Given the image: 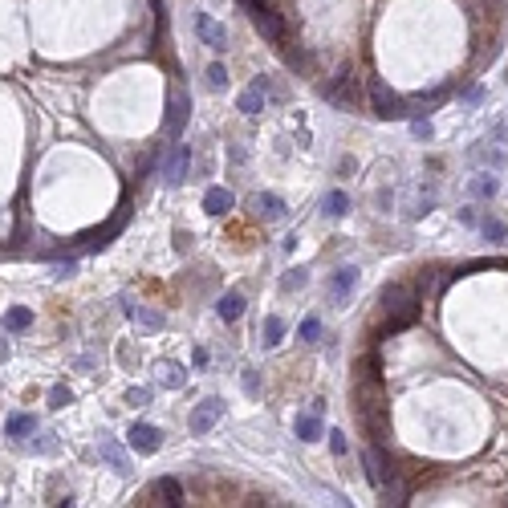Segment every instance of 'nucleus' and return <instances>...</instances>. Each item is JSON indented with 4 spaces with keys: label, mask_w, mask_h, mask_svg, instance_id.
Here are the masks:
<instances>
[{
    "label": "nucleus",
    "mask_w": 508,
    "mask_h": 508,
    "mask_svg": "<svg viewBox=\"0 0 508 508\" xmlns=\"http://www.w3.org/2000/svg\"><path fill=\"white\" fill-rule=\"evenodd\" d=\"M305 285V269H293L289 277H285V289H301Z\"/></svg>",
    "instance_id": "cd10ccee"
},
{
    "label": "nucleus",
    "mask_w": 508,
    "mask_h": 508,
    "mask_svg": "<svg viewBox=\"0 0 508 508\" xmlns=\"http://www.w3.org/2000/svg\"><path fill=\"white\" fill-rule=\"evenodd\" d=\"M419 293L411 289V285H386L382 289V309L390 313V329H403L407 322H415L419 313Z\"/></svg>",
    "instance_id": "f257e3e1"
},
{
    "label": "nucleus",
    "mask_w": 508,
    "mask_h": 508,
    "mask_svg": "<svg viewBox=\"0 0 508 508\" xmlns=\"http://www.w3.org/2000/svg\"><path fill=\"white\" fill-rule=\"evenodd\" d=\"M346 212H350V195H346V191H329V195H325V216L342 220Z\"/></svg>",
    "instance_id": "a211bd4d"
},
{
    "label": "nucleus",
    "mask_w": 508,
    "mask_h": 508,
    "mask_svg": "<svg viewBox=\"0 0 508 508\" xmlns=\"http://www.w3.org/2000/svg\"><path fill=\"white\" fill-rule=\"evenodd\" d=\"M232 203H236V199H232L228 187H208V191H203V208H208L212 216H224Z\"/></svg>",
    "instance_id": "ddd939ff"
},
{
    "label": "nucleus",
    "mask_w": 508,
    "mask_h": 508,
    "mask_svg": "<svg viewBox=\"0 0 508 508\" xmlns=\"http://www.w3.org/2000/svg\"><path fill=\"white\" fill-rule=\"evenodd\" d=\"M467 191H472L476 199H492V195L500 191V179H496V175H476V179H472V187H467Z\"/></svg>",
    "instance_id": "f3484780"
},
{
    "label": "nucleus",
    "mask_w": 508,
    "mask_h": 508,
    "mask_svg": "<svg viewBox=\"0 0 508 508\" xmlns=\"http://www.w3.org/2000/svg\"><path fill=\"white\" fill-rule=\"evenodd\" d=\"M224 411H228L224 399H203V403H195V411H191V419H187L191 435H208V431L224 419Z\"/></svg>",
    "instance_id": "7ed1b4c3"
},
{
    "label": "nucleus",
    "mask_w": 508,
    "mask_h": 508,
    "mask_svg": "<svg viewBox=\"0 0 508 508\" xmlns=\"http://www.w3.org/2000/svg\"><path fill=\"white\" fill-rule=\"evenodd\" d=\"M480 232H484V240H488V244H505V240H508L505 220H496V216H488V220L480 224Z\"/></svg>",
    "instance_id": "6ab92c4d"
},
{
    "label": "nucleus",
    "mask_w": 508,
    "mask_h": 508,
    "mask_svg": "<svg viewBox=\"0 0 508 508\" xmlns=\"http://www.w3.org/2000/svg\"><path fill=\"white\" fill-rule=\"evenodd\" d=\"M280 338H285V322H280V318H269V322H265V346H277Z\"/></svg>",
    "instance_id": "5701e85b"
},
{
    "label": "nucleus",
    "mask_w": 508,
    "mask_h": 508,
    "mask_svg": "<svg viewBox=\"0 0 508 508\" xmlns=\"http://www.w3.org/2000/svg\"><path fill=\"white\" fill-rule=\"evenodd\" d=\"M329 448H333L338 456H346V435H342V431H329Z\"/></svg>",
    "instance_id": "c85d7f7f"
},
{
    "label": "nucleus",
    "mask_w": 508,
    "mask_h": 508,
    "mask_svg": "<svg viewBox=\"0 0 508 508\" xmlns=\"http://www.w3.org/2000/svg\"><path fill=\"white\" fill-rule=\"evenodd\" d=\"M126 443H131L135 452H142V456H151V452H159V448H163V431H159V427H151V423H135V427H131V435H126Z\"/></svg>",
    "instance_id": "423d86ee"
},
{
    "label": "nucleus",
    "mask_w": 508,
    "mask_h": 508,
    "mask_svg": "<svg viewBox=\"0 0 508 508\" xmlns=\"http://www.w3.org/2000/svg\"><path fill=\"white\" fill-rule=\"evenodd\" d=\"M244 8H248V16H252V25L273 41V45H285V25H280V16L269 8V4H261V0H244Z\"/></svg>",
    "instance_id": "f03ea898"
},
{
    "label": "nucleus",
    "mask_w": 508,
    "mask_h": 508,
    "mask_svg": "<svg viewBox=\"0 0 508 508\" xmlns=\"http://www.w3.org/2000/svg\"><path fill=\"white\" fill-rule=\"evenodd\" d=\"M244 390H248V395H256V390H261V382H256V374H244Z\"/></svg>",
    "instance_id": "7c9ffc66"
},
{
    "label": "nucleus",
    "mask_w": 508,
    "mask_h": 508,
    "mask_svg": "<svg viewBox=\"0 0 508 508\" xmlns=\"http://www.w3.org/2000/svg\"><path fill=\"white\" fill-rule=\"evenodd\" d=\"M191 362H195V366H208V350H203V346H195V354H191Z\"/></svg>",
    "instance_id": "c756f323"
},
{
    "label": "nucleus",
    "mask_w": 508,
    "mask_h": 508,
    "mask_svg": "<svg viewBox=\"0 0 508 508\" xmlns=\"http://www.w3.org/2000/svg\"><path fill=\"white\" fill-rule=\"evenodd\" d=\"M297 333H301V342H318V338H322V322H318V318H305Z\"/></svg>",
    "instance_id": "393cba45"
},
{
    "label": "nucleus",
    "mask_w": 508,
    "mask_h": 508,
    "mask_svg": "<svg viewBox=\"0 0 508 508\" xmlns=\"http://www.w3.org/2000/svg\"><path fill=\"white\" fill-rule=\"evenodd\" d=\"M33 427H37V423H33V415H12V419H8V435H12V439H25Z\"/></svg>",
    "instance_id": "412c9836"
},
{
    "label": "nucleus",
    "mask_w": 508,
    "mask_h": 508,
    "mask_svg": "<svg viewBox=\"0 0 508 508\" xmlns=\"http://www.w3.org/2000/svg\"><path fill=\"white\" fill-rule=\"evenodd\" d=\"M297 435H301L305 443L322 439V419H318V411H313V415H297Z\"/></svg>",
    "instance_id": "dca6fc26"
},
{
    "label": "nucleus",
    "mask_w": 508,
    "mask_h": 508,
    "mask_svg": "<svg viewBox=\"0 0 508 508\" xmlns=\"http://www.w3.org/2000/svg\"><path fill=\"white\" fill-rule=\"evenodd\" d=\"M354 285H358V269H354V265L338 269L333 280H329V301H333V305H346V301H350V293H354Z\"/></svg>",
    "instance_id": "0eeeda50"
},
{
    "label": "nucleus",
    "mask_w": 508,
    "mask_h": 508,
    "mask_svg": "<svg viewBox=\"0 0 508 508\" xmlns=\"http://www.w3.org/2000/svg\"><path fill=\"white\" fill-rule=\"evenodd\" d=\"M163 126H167V135H171V139H179V135H184V126H187V98L179 90L171 93V102H167V122H163Z\"/></svg>",
    "instance_id": "6e6552de"
},
{
    "label": "nucleus",
    "mask_w": 508,
    "mask_h": 508,
    "mask_svg": "<svg viewBox=\"0 0 508 508\" xmlns=\"http://www.w3.org/2000/svg\"><path fill=\"white\" fill-rule=\"evenodd\" d=\"M69 399H74V395H69L65 386H53V390H49V403H53V407H65Z\"/></svg>",
    "instance_id": "bb28decb"
},
{
    "label": "nucleus",
    "mask_w": 508,
    "mask_h": 508,
    "mask_svg": "<svg viewBox=\"0 0 508 508\" xmlns=\"http://www.w3.org/2000/svg\"><path fill=\"white\" fill-rule=\"evenodd\" d=\"M265 98H269V82H265V78H256L248 90L240 93V102H236V106H240L244 114H261V110H265Z\"/></svg>",
    "instance_id": "1a4fd4ad"
},
{
    "label": "nucleus",
    "mask_w": 508,
    "mask_h": 508,
    "mask_svg": "<svg viewBox=\"0 0 508 508\" xmlns=\"http://www.w3.org/2000/svg\"><path fill=\"white\" fill-rule=\"evenodd\" d=\"M208 86H212V90H224V86H228V69H224L220 61L208 65Z\"/></svg>",
    "instance_id": "b1692460"
},
{
    "label": "nucleus",
    "mask_w": 508,
    "mask_h": 508,
    "mask_svg": "<svg viewBox=\"0 0 508 508\" xmlns=\"http://www.w3.org/2000/svg\"><path fill=\"white\" fill-rule=\"evenodd\" d=\"M163 175H167V184H184V175H187V146H171L167 151V163H163Z\"/></svg>",
    "instance_id": "9d476101"
},
{
    "label": "nucleus",
    "mask_w": 508,
    "mask_h": 508,
    "mask_svg": "<svg viewBox=\"0 0 508 508\" xmlns=\"http://www.w3.org/2000/svg\"><path fill=\"white\" fill-rule=\"evenodd\" d=\"M98 456H102V460L110 463V467H114L118 476H131V460L122 456V448H118L114 439H102V443H98Z\"/></svg>",
    "instance_id": "9b49d317"
},
{
    "label": "nucleus",
    "mask_w": 508,
    "mask_h": 508,
    "mask_svg": "<svg viewBox=\"0 0 508 508\" xmlns=\"http://www.w3.org/2000/svg\"><path fill=\"white\" fill-rule=\"evenodd\" d=\"M366 476H370V484H374V488H382V484H386V472H382V456H378L374 448L366 452Z\"/></svg>",
    "instance_id": "aec40b11"
},
{
    "label": "nucleus",
    "mask_w": 508,
    "mask_h": 508,
    "mask_svg": "<svg viewBox=\"0 0 508 508\" xmlns=\"http://www.w3.org/2000/svg\"><path fill=\"white\" fill-rule=\"evenodd\" d=\"M155 496H163V505H171V508H179V505H184V488H179V484H175L171 476L155 484Z\"/></svg>",
    "instance_id": "2eb2a0df"
},
{
    "label": "nucleus",
    "mask_w": 508,
    "mask_h": 508,
    "mask_svg": "<svg viewBox=\"0 0 508 508\" xmlns=\"http://www.w3.org/2000/svg\"><path fill=\"white\" fill-rule=\"evenodd\" d=\"M4 325H8V329H29V325H33V313H29V309H8V313H4Z\"/></svg>",
    "instance_id": "4be33fe9"
},
{
    "label": "nucleus",
    "mask_w": 508,
    "mask_h": 508,
    "mask_svg": "<svg viewBox=\"0 0 508 508\" xmlns=\"http://www.w3.org/2000/svg\"><path fill=\"white\" fill-rule=\"evenodd\" d=\"M163 370H167V386H171V390H179V386L187 382V374H184L179 366H175V362H167Z\"/></svg>",
    "instance_id": "a878e982"
},
{
    "label": "nucleus",
    "mask_w": 508,
    "mask_h": 508,
    "mask_svg": "<svg viewBox=\"0 0 508 508\" xmlns=\"http://www.w3.org/2000/svg\"><path fill=\"white\" fill-rule=\"evenodd\" d=\"M370 98H374L378 118H403V114H407V110H403V98L395 90H386V82H370Z\"/></svg>",
    "instance_id": "20e7f679"
},
{
    "label": "nucleus",
    "mask_w": 508,
    "mask_h": 508,
    "mask_svg": "<svg viewBox=\"0 0 508 508\" xmlns=\"http://www.w3.org/2000/svg\"><path fill=\"white\" fill-rule=\"evenodd\" d=\"M126 403H146V390H142V386H135V390L126 395Z\"/></svg>",
    "instance_id": "2f4dec72"
},
{
    "label": "nucleus",
    "mask_w": 508,
    "mask_h": 508,
    "mask_svg": "<svg viewBox=\"0 0 508 508\" xmlns=\"http://www.w3.org/2000/svg\"><path fill=\"white\" fill-rule=\"evenodd\" d=\"M195 33H199V41H203V45L216 49V53H220V49H228V29H224V25H216L208 12H195Z\"/></svg>",
    "instance_id": "39448f33"
},
{
    "label": "nucleus",
    "mask_w": 508,
    "mask_h": 508,
    "mask_svg": "<svg viewBox=\"0 0 508 508\" xmlns=\"http://www.w3.org/2000/svg\"><path fill=\"white\" fill-rule=\"evenodd\" d=\"M216 313H220V322H236V318L244 313V297H240V293H224L220 305H216Z\"/></svg>",
    "instance_id": "4468645a"
},
{
    "label": "nucleus",
    "mask_w": 508,
    "mask_h": 508,
    "mask_svg": "<svg viewBox=\"0 0 508 508\" xmlns=\"http://www.w3.org/2000/svg\"><path fill=\"white\" fill-rule=\"evenodd\" d=\"M252 208H256L261 220H280V216H285V203H280V195H273V191L252 195Z\"/></svg>",
    "instance_id": "f8f14e48"
}]
</instances>
